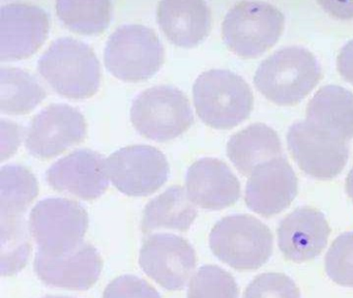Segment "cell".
I'll list each match as a JSON object with an SVG mask.
<instances>
[{
	"label": "cell",
	"mask_w": 353,
	"mask_h": 298,
	"mask_svg": "<svg viewBox=\"0 0 353 298\" xmlns=\"http://www.w3.org/2000/svg\"><path fill=\"white\" fill-rule=\"evenodd\" d=\"M103 298H161V295L144 279L125 275L117 277L107 286Z\"/></svg>",
	"instance_id": "f1b7e54d"
},
{
	"label": "cell",
	"mask_w": 353,
	"mask_h": 298,
	"mask_svg": "<svg viewBox=\"0 0 353 298\" xmlns=\"http://www.w3.org/2000/svg\"><path fill=\"white\" fill-rule=\"evenodd\" d=\"M243 298H301V292L286 275L266 272L249 284Z\"/></svg>",
	"instance_id": "83f0119b"
},
{
	"label": "cell",
	"mask_w": 353,
	"mask_h": 298,
	"mask_svg": "<svg viewBox=\"0 0 353 298\" xmlns=\"http://www.w3.org/2000/svg\"><path fill=\"white\" fill-rule=\"evenodd\" d=\"M285 28V16L276 6L263 1H243L225 16L222 37L239 57L257 58L276 45Z\"/></svg>",
	"instance_id": "5b68a950"
},
{
	"label": "cell",
	"mask_w": 353,
	"mask_h": 298,
	"mask_svg": "<svg viewBox=\"0 0 353 298\" xmlns=\"http://www.w3.org/2000/svg\"><path fill=\"white\" fill-rule=\"evenodd\" d=\"M227 155L239 172L250 176L260 163L282 157L280 137L266 124H251L229 139Z\"/></svg>",
	"instance_id": "44dd1931"
},
{
	"label": "cell",
	"mask_w": 353,
	"mask_h": 298,
	"mask_svg": "<svg viewBox=\"0 0 353 298\" xmlns=\"http://www.w3.org/2000/svg\"><path fill=\"white\" fill-rule=\"evenodd\" d=\"M86 134L88 124L81 112L67 103H52L30 122L26 148L38 159H49L83 141Z\"/></svg>",
	"instance_id": "8fae6325"
},
{
	"label": "cell",
	"mask_w": 353,
	"mask_h": 298,
	"mask_svg": "<svg viewBox=\"0 0 353 298\" xmlns=\"http://www.w3.org/2000/svg\"><path fill=\"white\" fill-rule=\"evenodd\" d=\"M38 72L63 97L90 99L100 88L101 66L94 50L73 37H59L38 60Z\"/></svg>",
	"instance_id": "6da1fadb"
},
{
	"label": "cell",
	"mask_w": 353,
	"mask_h": 298,
	"mask_svg": "<svg viewBox=\"0 0 353 298\" xmlns=\"http://www.w3.org/2000/svg\"><path fill=\"white\" fill-rule=\"evenodd\" d=\"M43 298H73V297H65V296H46Z\"/></svg>",
	"instance_id": "836d02e7"
},
{
	"label": "cell",
	"mask_w": 353,
	"mask_h": 298,
	"mask_svg": "<svg viewBox=\"0 0 353 298\" xmlns=\"http://www.w3.org/2000/svg\"><path fill=\"white\" fill-rule=\"evenodd\" d=\"M305 115V120L324 134L346 142L353 139V93L344 87L320 88L307 103Z\"/></svg>",
	"instance_id": "ffe728a7"
},
{
	"label": "cell",
	"mask_w": 353,
	"mask_h": 298,
	"mask_svg": "<svg viewBox=\"0 0 353 298\" xmlns=\"http://www.w3.org/2000/svg\"><path fill=\"white\" fill-rule=\"evenodd\" d=\"M50 29L48 12L28 2H12L0 8V60L17 61L34 55Z\"/></svg>",
	"instance_id": "7c38bea8"
},
{
	"label": "cell",
	"mask_w": 353,
	"mask_h": 298,
	"mask_svg": "<svg viewBox=\"0 0 353 298\" xmlns=\"http://www.w3.org/2000/svg\"><path fill=\"white\" fill-rule=\"evenodd\" d=\"M88 223V212L79 203L65 198H46L32 208L28 229L38 252L59 257L83 244Z\"/></svg>",
	"instance_id": "ba28073f"
},
{
	"label": "cell",
	"mask_w": 353,
	"mask_h": 298,
	"mask_svg": "<svg viewBox=\"0 0 353 298\" xmlns=\"http://www.w3.org/2000/svg\"><path fill=\"white\" fill-rule=\"evenodd\" d=\"M105 171L113 186L130 197H146L164 186L170 167L164 153L150 145L123 147L105 159Z\"/></svg>",
	"instance_id": "9c48e42d"
},
{
	"label": "cell",
	"mask_w": 353,
	"mask_h": 298,
	"mask_svg": "<svg viewBox=\"0 0 353 298\" xmlns=\"http://www.w3.org/2000/svg\"><path fill=\"white\" fill-rule=\"evenodd\" d=\"M130 117L135 130L158 142L172 140L194 123V114L187 95L171 85L145 89L135 97Z\"/></svg>",
	"instance_id": "52a82bcc"
},
{
	"label": "cell",
	"mask_w": 353,
	"mask_h": 298,
	"mask_svg": "<svg viewBox=\"0 0 353 298\" xmlns=\"http://www.w3.org/2000/svg\"><path fill=\"white\" fill-rule=\"evenodd\" d=\"M317 58L299 46L281 48L260 63L254 84L266 99L279 106H294L319 83Z\"/></svg>",
	"instance_id": "7a4b0ae2"
},
{
	"label": "cell",
	"mask_w": 353,
	"mask_h": 298,
	"mask_svg": "<svg viewBox=\"0 0 353 298\" xmlns=\"http://www.w3.org/2000/svg\"><path fill=\"white\" fill-rule=\"evenodd\" d=\"M346 192L349 198L353 201V166L346 178Z\"/></svg>",
	"instance_id": "d6a6232c"
},
{
	"label": "cell",
	"mask_w": 353,
	"mask_h": 298,
	"mask_svg": "<svg viewBox=\"0 0 353 298\" xmlns=\"http://www.w3.org/2000/svg\"><path fill=\"white\" fill-rule=\"evenodd\" d=\"M55 12L61 22L74 32L98 35L110 24L112 3L110 1H69L55 3Z\"/></svg>",
	"instance_id": "d4e9b609"
},
{
	"label": "cell",
	"mask_w": 353,
	"mask_h": 298,
	"mask_svg": "<svg viewBox=\"0 0 353 298\" xmlns=\"http://www.w3.org/2000/svg\"><path fill=\"white\" fill-rule=\"evenodd\" d=\"M196 217L197 210L188 197L187 190L173 186L146 204L141 230L144 234L160 229L185 232L191 228Z\"/></svg>",
	"instance_id": "603a6c76"
},
{
	"label": "cell",
	"mask_w": 353,
	"mask_h": 298,
	"mask_svg": "<svg viewBox=\"0 0 353 298\" xmlns=\"http://www.w3.org/2000/svg\"><path fill=\"white\" fill-rule=\"evenodd\" d=\"M34 266L39 279L46 285L83 291L98 281L103 260L94 246L82 244L63 256L51 257L37 252Z\"/></svg>",
	"instance_id": "2e32d148"
},
{
	"label": "cell",
	"mask_w": 353,
	"mask_h": 298,
	"mask_svg": "<svg viewBox=\"0 0 353 298\" xmlns=\"http://www.w3.org/2000/svg\"><path fill=\"white\" fill-rule=\"evenodd\" d=\"M234 277L216 265H204L190 281L188 298H239Z\"/></svg>",
	"instance_id": "484cf974"
},
{
	"label": "cell",
	"mask_w": 353,
	"mask_h": 298,
	"mask_svg": "<svg viewBox=\"0 0 353 298\" xmlns=\"http://www.w3.org/2000/svg\"><path fill=\"white\" fill-rule=\"evenodd\" d=\"M320 6L325 8L326 12H330L332 16L338 17L342 19H351L353 18V3L350 8H341L339 3H322L320 2Z\"/></svg>",
	"instance_id": "1f68e13d"
},
{
	"label": "cell",
	"mask_w": 353,
	"mask_h": 298,
	"mask_svg": "<svg viewBox=\"0 0 353 298\" xmlns=\"http://www.w3.org/2000/svg\"><path fill=\"white\" fill-rule=\"evenodd\" d=\"M157 18L167 39L181 48L199 45L212 29L210 6L198 0L159 2Z\"/></svg>",
	"instance_id": "d6986e66"
},
{
	"label": "cell",
	"mask_w": 353,
	"mask_h": 298,
	"mask_svg": "<svg viewBox=\"0 0 353 298\" xmlns=\"http://www.w3.org/2000/svg\"><path fill=\"white\" fill-rule=\"evenodd\" d=\"M325 271L338 285L353 287V231L336 238L325 256Z\"/></svg>",
	"instance_id": "4316f807"
},
{
	"label": "cell",
	"mask_w": 353,
	"mask_h": 298,
	"mask_svg": "<svg viewBox=\"0 0 353 298\" xmlns=\"http://www.w3.org/2000/svg\"><path fill=\"white\" fill-rule=\"evenodd\" d=\"M46 97V90L34 74L21 68H0V111L3 113H30Z\"/></svg>",
	"instance_id": "cb8c5ba5"
},
{
	"label": "cell",
	"mask_w": 353,
	"mask_h": 298,
	"mask_svg": "<svg viewBox=\"0 0 353 298\" xmlns=\"http://www.w3.org/2000/svg\"><path fill=\"white\" fill-rule=\"evenodd\" d=\"M287 145L299 169L317 179H332L343 171L348 161L346 141L320 132L307 120L290 126Z\"/></svg>",
	"instance_id": "30bf717a"
},
{
	"label": "cell",
	"mask_w": 353,
	"mask_h": 298,
	"mask_svg": "<svg viewBox=\"0 0 353 298\" xmlns=\"http://www.w3.org/2000/svg\"><path fill=\"white\" fill-rule=\"evenodd\" d=\"M185 190L194 205L208 210H221L235 204L241 184L230 168L218 159L203 157L189 168Z\"/></svg>",
	"instance_id": "e0dca14e"
},
{
	"label": "cell",
	"mask_w": 353,
	"mask_h": 298,
	"mask_svg": "<svg viewBox=\"0 0 353 298\" xmlns=\"http://www.w3.org/2000/svg\"><path fill=\"white\" fill-rule=\"evenodd\" d=\"M336 66L341 76L353 85V39L341 49L336 58Z\"/></svg>",
	"instance_id": "4dcf8cb0"
},
{
	"label": "cell",
	"mask_w": 353,
	"mask_h": 298,
	"mask_svg": "<svg viewBox=\"0 0 353 298\" xmlns=\"http://www.w3.org/2000/svg\"><path fill=\"white\" fill-rule=\"evenodd\" d=\"M193 99L200 119L216 130H231L245 121L254 106L249 84L228 70H210L196 79Z\"/></svg>",
	"instance_id": "3957f363"
},
{
	"label": "cell",
	"mask_w": 353,
	"mask_h": 298,
	"mask_svg": "<svg viewBox=\"0 0 353 298\" xmlns=\"http://www.w3.org/2000/svg\"><path fill=\"white\" fill-rule=\"evenodd\" d=\"M299 190V180L289 161L280 157L260 163L249 176L245 204L258 215L270 217L287 208Z\"/></svg>",
	"instance_id": "5bb4252c"
},
{
	"label": "cell",
	"mask_w": 353,
	"mask_h": 298,
	"mask_svg": "<svg viewBox=\"0 0 353 298\" xmlns=\"http://www.w3.org/2000/svg\"><path fill=\"white\" fill-rule=\"evenodd\" d=\"M104 157L92 149H78L55 161L46 171L49 186L82 200H96L109 186Z\"/></svg>",
	"instance_id": "9a60e30c"
},
{
	"label": "cell",
	"mask_w": 353,
	"mask_h": 298,
	"mask_svg": "<svg viewBox=\"0 0 353 298\" xmlns=\"http://www.w3.org/2000/svg\"><path fill=\"white\" fill-rule=\"evenodd\" d=\"M330 232L323 213L312 207H299L279 225V248L288 260L305 262L321 254Z\"/></svg>",
	"instance_id": "ac0fdd59"
},
{
	"label": "cell",
	"mask_w": 353,
	"mask_h": 298,
	"mask_svg": "<svg viewBox=\"0 0 353 298\" xmlns=\"http://www.w3.org/2000/svg\"><path fill=\"white\" fill-rule=\"evenodd\" d=\"M39 195L36 176L21 165L3 166L0 171V227L26 223L24 213Z\"/></svg>",
	"instance_id": "7402d4cb"
},
{
	"label": "cell",
	"mask_w": 353,
	"mask_h": 298,
	"mask_svg": "<svg viewBox=\"0 0 353 298\" xmlns=\"http://www.w3.org/2000/svg\"><path fill=\"white\" fill-rule=\"evenodd\" d=\"M142 270L169 291L185 287L196 266V252L189 241L174 234H154L142 244Z\"/></svg>",
	"instance_id": "4fadbf2b"
},
{
	"label": "cell",
	"mask_w": 353,
	"mask_h": 298,
	"mask_svg": "<svg viewBox=\"0 0 353 298\" xmlns=\"http://www.w3.org/2000/svg\"><path fill=\"white\" fill-rule=\"evenodd\" d=\"M274 237L268 226L249 215H229L210 234L212 254L236 270H255L272 254Z\"/></svg>",
	"instance_id": "277c9868"
},
{
	"label": "cell",
	"mask_w": 353,
	"mask_h": 298,
	"mask_svg": "<svg viewBox=\"0 0 353 298\" xmlns=\"http://www.w3.org/2000/svg\"><path fill=\"white\" fill-rule=\"evenodd\" d=\"M1 130V153L0 161H3L11 157L17 150L21 143L22 130L21 126H18L11 120L1 119L0 122Z\"/></svg>",
	"instance_id": "f546056e"
},
{
	"label": "cell",
	"mask_w": 353,
	"mask_h": 298,
	"mask_svg": "<svg viewBox=\"0 0 353 298\" xmlns=\"http://www.w3.org/2000/svg\"><path fill=\"white\" fill-rule=\"evenodd\" d=\"M164 61V47L158 34L145 25H121L113 31L105 46L107 70L125 82L152 78Z\"/></svg>",
	"instance_id": "8992f818"
}]
</instances>
